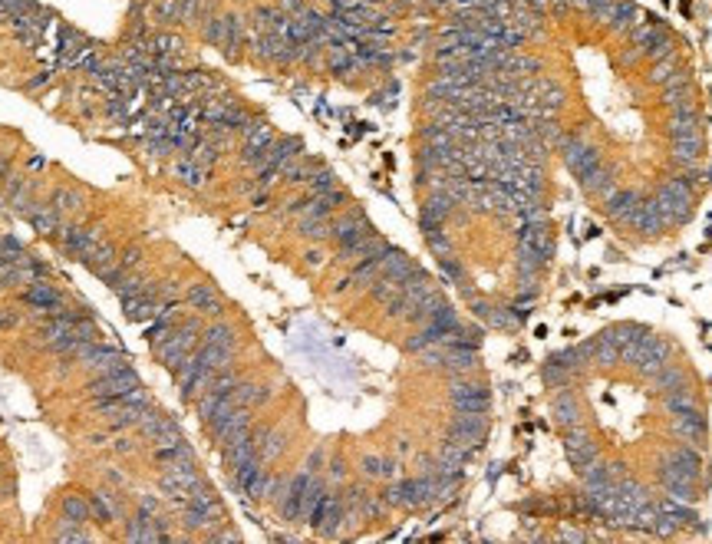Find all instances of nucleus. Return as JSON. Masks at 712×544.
<instances>
[{
	"label": "nucleus",
	"mask_w": 712,
	"mask_h": 544,
	"mask_svg": "<svg viewBox=\"0 0 712 544\" xmlns=\"http://www.w3.org/2000/svg\"><path fill=\"white\" fill-rule=\"evenodd\" d=\"M152 442H178L182 439V429H178V423H175L172 416H159V423H155V429L149 432Z\"/></svg>",
	"instance_id": "16"
},
{
	"label": "nucleus",
	"mask_w": 712,
	"mask_h": 544,
	"mask_svg": "<svg viewBox=\"0 0 712 544\" xmlns=\"http://www.w3.org/2000/svg\"><path fill=\"white\" fill-rule=\"evenodd\" d=\"M416 185L455 215H492L515 241V317L541 287L554 208L577 195L614 231L673 228L630 172L653 116H692L680 40L637 0H429ZM442 225V228H445ZM435 231V228H432Z\"/></svg>",
	"instance_id": "1"
},
{
	"label": "nucleus",
	"mask_w": 712,
	"mask_h": 544,
	"mask_svg": "<svg viewBox=\"0 0 712 544\" xmlns=\"http://www.w3.org/2000/svg\"><path fill=\"white\" fill-rule=\"evenodd\" d=\"M73 326H76V333H79L83 340H99V326H96V320H93V317L83 314Z\"/></svg>",
	"instance_id": "18"
},
{
	"label": "nucleus",
	"mask_w": 712,
	"mask_h": 544,
	"mask_svg": "<svg viewBox=\"0 0 712 544\" xmlns=\"http://www.w3.org/2000/svg\"><path fill=\"white\" fill-rule=\"evenodd\" d=\"M37 11V0H0V13L13 20V17H27Z\"/></svg>",
	"instance_id": "17"
},
{
	"label": "nucleus",
	"mask_w": 712,
	"mask_h": 544,
	"mask_svg": "<svg viewBox=\"0 0 712 544\" xmlns=\"http://www.w3.org/2000/svg\"><path fill=\"white\" fill-rule=\"evenodd\" d=\"M17 320H20V317L13 314V310H0V330H13Z\"/></svg>",
	"instance_id": "21"
},
{
	"label": "nucleus",
	"mask_w": 712,
	"mask_h": 544,
	"mask_svg": "<svg viewBox=\"0 0 712 544\" xmlns=\"http://www.w3.org/2000/svg\"><path fill=\"white\" fill-rule=\"evenodd\" d=\"M119 264H122L126 271H136V267L142 264V248H129V251H122V254H119Z\"/></svg>",
	"instance_id": "19"
},
{
	"label": "nucleus",
	"mask_w": 712,
	"mask_h": 544,
	"mask_svg": "<svg viewBox=\"0 0 712 544\" xmlns=\"http://www.w3.org/2000/svg\"><path fill=\"white\" fill-rule=\"evenodd\" d=\"M33 225V231H40L44 238H60V231H63V221H60V211H56L53 205H40L37 211H33L30 218H27Z\"/></svg>",
	"instance_id": "10"
},
{
	"label": "nucleus",
	"mask_w": 712,
	"mask_h": 544,
	"mask_svg": "<svg viewBox=\"0 0 712 544\" xmlns=\"http://www.w3.org/2000/svg\"><path fill=\"white\" fill-rule=\"evenodd\" d=\"M50 205H53L60 215H66V211H79V208H83V198H79V192H73V188H53Z\"/></svg>",
	"instance_id": "15"
},
{
	"label": "nucleus",
	"mask_w": 712,
	"mask_h": 544,
	"mask_svg": "<svg viewBox=\"0 0 712 544\" xmlns=\"http://www.w3.org/2000/svg\"><path fill=\"white\" fill-rule=\"evenodd\" d=\"M116 452H122V456H132V452H136V442H132V439H126V435H119V439H116Z\"/></svg>",
	"instance_id": "22"
},
{
	"label": "nucleus",
	"mask_w": 712,
	"mask_h": 544,
	"mask_svg": "<svg viewBox=\"0 0 712 544\" xmlns=\"http://www.w3.org/2000/svg\"><path fill=\"white\" fill-rule=\"evenodd\" d=\"M96 241H103V228H99V225H93V228L66 225V228L60 231V248H63L66 254H73V258H83Z\"/></svg>",
	"instance_id": "4"
},
{
	"label": "nucleus",
	"mask_w": 712,
	"mask_h": 544,
	"mask_svg": "<svg viewBox=\"0 0 712 544\" xmlns=\"http://www.w3.org/2000/svg\"><path fill=\"white\" fill-rule=\"evenodd\" d=\"M79 261L86 264V271H93V274L99 277V274L106 271L109 264H116V261H119V258H116V244H109L106 238L96 241V244H93V248H89L83 258H79Z\"/></svg>",
	"instance_id": "8"
},
{
	"label": "nucleus",
	"mask_w": 712,
	"mask_h": 544,
	"mask_svg": "<svg viewBox=\"0 0 712 544\" xmlns=\"http://www.w3.org/2000/svg\"><path fill=\"white\" fill-rule=\"evenodd\" d=\"M106 482H109V485H126V479L119 475L116 468H109V472H106Z\"/></svg>",
	"instance_id": "25"
},
{
	"label": "nucleus",
	"mask_w": 712,
	"mask_h": 544,
	"mask_svg": "<svg viewBox=\"0 0 712 544\" xmlns=\"http://www.w3.org/2000/svg\"><path fill=\"white\" fill-rule=\"evenodd\" d=\"M50 79H53V73H50V69H46V73H40V77H33L30 83H27V89H40V86H46V83H50Z\"/></svg>",
	"instance_id": "23"
},
{
	"label": "nucleus",
	"mask_w": 712,
	"mask_h": 544,
	"mask_svg": "<svg viewBox=\"0 0 712 544\" xmlns=\"http://www.w3.org/2000/svg\"><path fill=\"white\" fill-rule=\"evenodd\" d=\"M202 340H205L208 347H221V350H231V353L237 350V333L228 320H215V324L202 326Z\"/></svg>",
	"instance_id": "9"
},
{
	"label": "nucleus",
	"mask_w": 712,
	"mask_h": 544,
	"mask_svg": "<svg viewBox=\"0 0 712 544\" xmlns=\"http://www.w3.org/2000/svg\"><path fill=\"white\" fill-rule=\"evenodd\" d=\"M142 386V380L136 376V370L132 366H122V370H116V373H96L93 380L86 383V390H89V396L93 399H106V396H129L132 390H139Z\"/></svg>",
	"instance_id": "2"
},
{
	"label": "nucleus",
	"mask_w": 712,
	"mask_h": 544,
	"mask_svg": "<svg viewBox=\"0 0 712 544\" xmlns=\"http://www.w3.org/2000/svg\"><path fill=\"white\" fill-rule=\"evenodd\" d=\"M152 17H155V23H162V27L182 23V4H178V0H152Z\"/></svg>",
	"instance_id": "14"
},
{
	"label": "nucleus",
	"mask_w": 712,
	"mask_h": 544,
	"mask_svg": "<svg viewBox=\"0 0 712 544\" xmlns=\"http://www.w3.org/2000/svg\"><path fill=\"white\" fill-rule=\"evenodd\" d=\"M11 175V155H0V182Z\"/></svg>",
	"instance_id": "24"
},
{
	"label": "nucleus",
	"mask_w": 712,
	"mask_h": 544,
	"mask_svg": "<svg viewBox=\"0 0 712 544\" xmlns=\"http://www.w3.org/2000/svg\"><path fill=\"white\" fill-rule=\"evenodd\" d=\"M175 178H178V182H182V185H188V188H202L208 182V168H202V165H195L192 159H188V155H185V159H178V162H175Z\"/></svg>",
	"instance_id": "12"
},
{
	"label": "nucleus",
	"mask_w": 712,
	"mask_h": 544,
	"mask_svg": "<svg viewBox=\"0 0 712 544\" xmlns=\"http://www.w3.org/2000/svg\"><path fill=\"white\" fill-rule=\"evenodd\" d=\"M185 40L172 30H155L149 33V53L152 56H182Z\"/></svg>",
	"instance_id": "11"
},
{
	"label": "nucleus",
	"mask_w": 712,
	"mask_h": 544,
	"mask_svg": "<svg viewBox=\"0 0 712 544\" xmlns=\"http://www.w3.org/2000/svg\"><path fill=\"white\" fill-rule=\"evenodd\" d=\"M185 304L192 307V310H198V314H208V317H221L225 314V297L218 294L211 284L198 281L192 284L188 291H185Z\"/></svg>",
	"instance_id": "3"
},
{
	"label": "nucleus",
	"mask_w": 712,
	"mask_h": 544,
	"mask_svg": "<svg viewBox=\"0 0 712 544\" xmlns=\"http://www.w3.org/2000/svg\"><path fill=\"white\" fill-rule=\"evenodd\" d=\"M89 515H93V522H99V524H112L119 518L116 495H112V491H106V489L93 491V495H89Z\"/></svg>",
	"instance_id": "7"
},
{
	"label": "nucleus",
	"mask_w": 712,
	"mask_h": 544,
	"mask_svg": "<svg viewBox=\"0 0 712 544\" xmlns=\"http://www.w3.org/2000/svg\"><path fill=\"white\" fill-rule=\"evenodd\" d=\"M60 512H63L66 522L73 524H86L93 515H89V495H63L60 501Z\"/></svg>",
	"instance_id": "13"
},
{
	"label": "nucleus",
	"mask_w": 712,
	"mask_h": 544,
	"mask_svg": "<svg viewBox=\"0 0 712 544\" xmlns=\"http://www.w3.org/2000/svg\"><path fill=\"white\" fill-rule=\"evenodd\" d=\"M89 373H116L122 366H129V357L116 347H106V343H96V350L89 353V359L83 363Z\"/></svg>",
	"instance_id": "5"
},
{
	"label": "nucleus",
	"mask_w": 712,
	"mask_h": 544,
	"mask_svg": "<svg viewBox=\"0 0 712 544\" xmlns=\"http://www.w3.org/2000/svg\"><path fill=\"white\" fill-rule=\"evenodd\" d=\"M142 4H152V0H142Z\"/></svg>",
	"instance_id": "26"
},
{
	"label": "nucleus",
	"mask_w": 712,
	"mask_h": 544,
	"mask_svg": "<svg viewBox=\"0 0 712 544\" xmlns=\"http://www.w3.org/2000/svg\"><path fill=\"white\" fill-rule=\"evenodd\" d=\"M23 304L33 307L37 314H50L53 307L63 304V297H60V291L50 287L46 281H30V287L23 291Z\"/></svg>",
	"instance_id": "6"
},
{
	"label": "nucleus",
	"mask_w": 712,
	"mask_h": 544,
	"mask_svg": "<svg viewBox=\"0 0 712 544\" xmlns=\"http://www.w3.org/2000/svg\"><path fill=\"white\" fill-rule=\"evenodd\" d=\"M139 512L155 518V515H159V498H155V495H139Z\"/></svg>",
	"instance_id": "20"
}]
</instances>
